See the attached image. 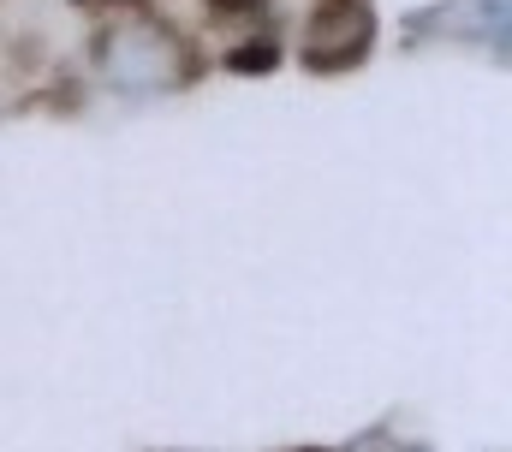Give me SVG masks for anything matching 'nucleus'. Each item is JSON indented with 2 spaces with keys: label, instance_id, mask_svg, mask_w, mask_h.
<instances>
[{
  "label": "nucleus",
  "instance_id": "nucleus-1",
  "mask_svg": "<svg viewBox=\"0 0 512 452\" xmlns=\"http://www.w3.org/2000/svg\"><path fill=\"white\" fill-rule=\"evenodd\" d=\"M364 48H370V0H322L304 36V66L334 72L352 66Z\"/></svg>",
  "mask_w": 512,
  "mask_h": 452
}]
</instances>
